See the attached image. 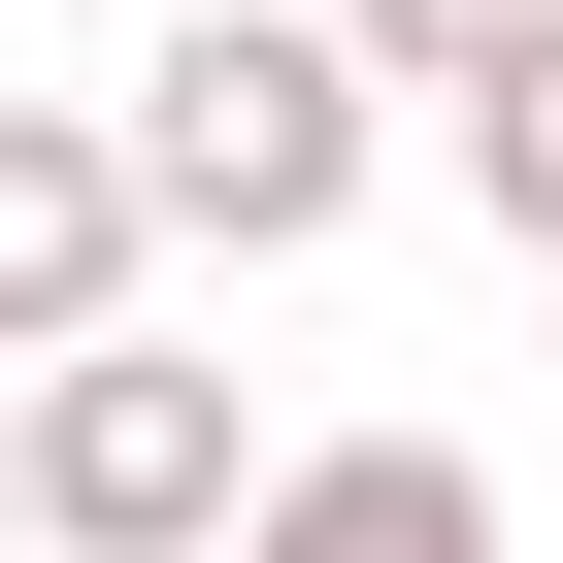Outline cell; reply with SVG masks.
Wrapping results in <instances>:
<instances>
[{"label": "cell", "instance_id": "7", "mask_svg": "<svg viewBox=\"0 0 563 563\" xmlns=\"http://www.w3.org/2000/svg\"><path fill=\"white\" fill-rule=\"evenodd\" d=\"M0 530H34V398H0Z\"/></svg>", "mask_w": 563, "mask_h": 563}, {"label": "cell", "instance_id": "4", "mask_svg": "<svg viewBox=\"0 0 563 563\" xmlns=\"http://www.w3.org/2000/svg\"><path fill=\"white\" fill-rule=\"evenodd\" d=\"M232 563H497V464H464V431H299Z\"/></svg>", "mask_w": 563, "mask_h": 563}, {"label": "cell", "instance_id": "2", "mask_svg": "<svg viewBox=\"0 0 563 563\" xmlns=\"http://www.w3.org/2000/svg\"><path fill=\"white\" fill-rule=\"evenodd\" d=\"M34 530H67V563H232V530H265V431H232V365H166V332H67V365H34Z\"/></svg>", "mask_w": 563, "mask_h": 563}, {"label": "cell", "instance_id": "3", "mask_svg": "<svg viewBox=\"0 0 563 563\" xmlns=\"http://www.w3.org/2000/svg\"><path fill=\"white\" fill-rule=\"evenodd\" d=\"M133 232H166V166H133V133H67V100H0V365H67V332H133Z\"/></svg>", "mask_w": 563, "mask_h": 563}, {"label": "cell", "instance_id": "6", "mask_svg": "<svg viewBox=\"0 0 563 563\" xmlns=\"http://www.w3.org/2000/svg\"><path fill=\"white\" fill-rule=\"evenodd\" d=\"M497 34H530V0H365V67H398V100H464Z\"/></svg>", "mask_w": 563, "mask_h": 563}, {"label": "cell", "instance_id": "1", "mask_svg": "<svg viewBox=\"0 0 563 563\" xmlns=\"http://www.w3.org/2000/svg\"><path fill=\"white\" fill-rule=\"evenodd\" d=\"M365 0H166V67H133V166H166V232L199 265H332L365 232Z\"/></svg>", "mask_w": 563, "mask_h": 563}, {"label": "cell", "instance_id": "5", "mask_svg": "<svg viewBox=\"0 0 563 563\" xmlns=\"http://www.w3.org/2000/svg\"><path fill=\"white\" fill-rule=\"evenodd\" d=\"M464 199H497V232H530V265H563V0H530V34H497V67H464Z\"/></svg>", "mask_w": 563, "mask_h": 563}]
</instances>
